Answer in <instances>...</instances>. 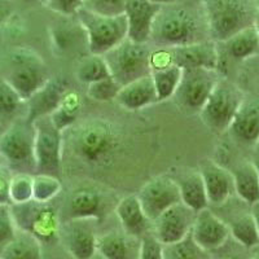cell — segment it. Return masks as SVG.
<instances>
[{"instance_id": "45", "label": "cell", "mask_w": 259, "mask_h": 259, "mask_svg": "<svg viewBox=\"0 0 259 259\" xmlns=\"http://www.w3.org/2000/svg\"><path fill=\"white\" fill-rule=\"evenodd\" d=\"M150 3H154V4H158V6H166V4H172L178 0H149Z\"/></svg>"}, {"instance_id": "1", "label": "cell", "mask_w": 259, "mask_h": 259, "mask_svg": "<svg viewBox=\"0 0 259 259\" xmlns=\"http://www.w3.org/2000/svg\"><path fill=\"white\" fill-rule=\"evenodd\" d=\"M207 26L201 9L180 3L161 6L150 29L149 41L163 48H177L207 40Z\"/></svg>"}, {"instance_id": "8", "label": "cell", "mask_w": 259, "mask_h": 259, "mask_svg": "<svg viewBox=\"0 0 259 259\" xmlns=\"http://www.w3.org/2000/svg\"><path fill=\"white\" fill-rule=\"evenodd\" d=\"M11 214L16 230L35 237L40 244L52 242L60 236V218L48 202L31 200L24 203H11Z\"/></svg>"}, {"instance_id": "22", "label": "cell", "mask_w": 259, "mask_h": 259, "mask_svg": "<svg viewBox=\"0 0 259 259\" xmlns=\"http://www.w3.org/2000/svg\"><path fill=\"white\" fill-rule=\"evenodd\" d=\"M115 214L127 235L140 240L149 233L150 221L145 217L136 194H128L122 198L115 206Z\"/></svg>"}, {"instance_id": "36", "label": "cell", "mask_w": 259, "mask_h": 259, "mask_svg": "<svg viewBox=\"0 0 259 259\" xmlns=\"http://www.w3.org/2000/svg\"><path fill=\"white\" fill-rule=\"evenodd\" d=\"M32 177L29 172H16L9 183L11 203H24L32 200Z\"/></svg>"}, {"instance_id": "40", "label": "cell", "mask_w": 259, "mask_h": 259, "mask_svg": "<svg viewBox=\"0 0 259 259\" xmlns=\"http://www.w3.org/2000/svg\"><path fill=\"white\" fill-rule=\"evenodd\" d=\"M163 245L154 237L153 233H147L140 239L138 259H162Z\"/></svg>"}, {"instance_id": "46", "label": "cell", "mask_w": 259, "mask_h": 259, "mask_svg": "<svg viewBox=\"0 0 259 259\" xmlns=\"http://www.w3.org/2000/svg\"><path fill=\"white\" fill-rule=\"evenodd\" d=\"M18 2H22V3H36V2H40V0H18Z\"/></svg>"}, {"instance_id": "4", "label": "cell", "mask_w": 259, "mask_h": 259, "mask_svg": "<svg viewBox=\"0 0 259 259\" xmlns=\"http://www.w3.org/2000/svg\"><path fill=\"white\" fill-rule=\"evenodd\" d=\"M50 77L47 65L35 51L17 48L9 56V68L4 80L26 103Z\"/></svg>"}, {"instance_id": "11", "label": "cell", "mask_w": 259, "mask_h": 259, "mask_svg": "<svg viewBox=\"0 0 259 259\" xmlns=\"http://www.w3.org/2000/svg\"><path fill=\"white\" fill-rule=\"evenodd\" d=\"M218 80V71L215 70L183 69L178 89L171 99L183 113L198 114Z\"/></svg>"}, {"instance_id": "13", "label": "cell", "mask_w": 259, "mask_h": 259, "mask_svg": "<svg viewBox=\"0 0 259 259\" xmlns=\"http://www.w3.org/2000/svg\"><path fill=\"white\" fill-rule=\"evenodd\" d=\"M196 212L178 202L153 221V235L162 245L174 244L189 235Z\"/></svg>"}, {"instance_id": "18", "label": "cell", "mask_w": 259, "mask_h": 259, "mask_svg": "<svg viewBox=\"0 0 259 259\" xmlns=\"http://www.w3.org/2000/svg\"><path fill=\"white\" fill-rule=\"evenodd\" d=\"M200 174L209 205H223L230 200L235 192L231 171L211 159H206L201 163Z\"/></svg>"}, {"instance_id": "29", "label": "cell", "mask_w": 259, "mask_h": 259, "mask_svg": "<svg viewBox=\"0 0 259 259\" xmlns=\"http://www.w3.org/2000/svg\"><path fill=\"white\" fill-rule=\"evenodd\" d=\"M0 259H43L41 244L31 235L20 231L2 247Z\"/></svg>"}, {"instance_id": "47", "label": "cell", "mask_w": 259, "mask_h": 259, "mask_svg": "<svg viewBox=\"0 0 259 259\" xmlns=\"http://www.w3.org/2000/svg\"><path fill=\"white\" fill-rule=\"evenodd\" d=\"M224 259H236V258H233V256H228V258H224Z\"/></svg>"}, {"instance_id": "37", "label": "cell", "mask_w": 259, "mask_h": 259, "mask_svg": "<svg viewBox=\"0 0 259 259\" xmlns=\"http://www.w3.org/2000/svg\"><path fill=\"white\" fill-rule=\"evenodd\" d=\"M122 85L118 84L112 77H106L104 79L96 80L87 85V96L95 101L100 103H109L115 100L117 94Z\"/></svg>"}, {"instance_id": "34", "label": "cell", "mask_w": 259, "mask_h": 259, "mask_svg": "<svg viewBox=\"0 0 259 259\" xmlns=\"http://www.w3.org/2000/svg\"><path fill=\"white\" fill-rule=\"evenodd\" d=\"M162 259H209L207 251L202 250L193 241L191 235L174 244L163 245Z\"/></svg>"}, {"instance_id": "31", "label": "cell", "mask_w": 259, "mask_h": 259, "mask_svg": "<svg viewBox=\"0 0 259 259\" xmlns=\"http://www.w3.org/2000/svg\"><path fill=\"white\" fill-rule=\"evenodd\" d=\"M182 73L183 69L177 65H171L166 69L150 73V77L153 79L154 89L157 92L158 103L168 100L174 96L178 84L180 82V78H182Z\"/></svg>"}, {"instance_id": "20", "label": "cell", "mask_w": 259, "mask_h": 259, "mask_svg": "<svg viewBox=\"0 0 259 259\" xmlns=\"http://www.w3.org/2000/svg\"><path fill=\"white\" fill-rule=\"evenodd\" d=\"M228 130L236 140L246 145L256 144L259 138V103L255 97H244Z\"/></svg>"}, {"instance_id": "25", "label": "cell", "mask_w": 259, "mask_h": 259, "mask_svg": "<svg viewBox=\"0 0 259 259\" xmlns=\"http://www.w3.org/2000/svg\"><path fill=\"white\" fill-rule=\"evenodd\" d=\"M233 189L236 194L247 205H256L259 200L258 168L253 162H244L231 171Z\"/></svg>"}, {"instance_id": "9", "label": "cell", "mask_w": 259, "mask_h": 259, "mask_svg": "<svg viewBox=\"0 0 259 259\" xmlns=\"http://www.w3.org/2000/svg\"><path fill=\"white\" fill-rule=\"evenodd\" d=\"M34 126V159L35 174L59 177L64 154V133L55 127L50 115L32 122Z\"/></svg>"}, {"instance_id": "15", "label": "cell", "mask_w": 259, "mask_h": 259, "mask_svg": "<svg viewBox=\"0 0 259 259\" xmlns=\"http://www.w3.org/2000/svg\"><path fill=\"white\" fill-rule=\"evenodd\" d=\"M189 235L197 246L202 250L210 251L226 244L230 236V228L218 215L206 207L196 212Z\"/></svg>"}, {"instance_id": "6", "label": "cell", "mask_w": 259, "mask_h": 259, "mask_svg": "<svg viewBox=\"0 0 259 259\" xmlns=\"http://www.w3.org/2000/svg\"><path fill=\"white\" fill-rule=\"evenodd\" d=\"M149 43H135L124 39L119 45L104 53L110 77L119 85L150 75Z\"/></svg>"}, {"instance_id": "3", "label": "cell", "mask_w": 259, "mask_h": 259, "mask_svg": "<svg viewBox=\"0 0 259 259\" xmlns=\"http://www.w3.org/2000/svg\"><path fill=\"white\" fill-rule=\"evenodd\" d=\"M207 34L217 43L227 40L244 27L255 25L247 0H201Z\"/></svg>"}, {"instance_id": "44", "label": "cell", "mask_w": 259, "mask_h": 259, "mask_svg": "<svg viewBox=\"0 0 259 259\" xmlns=\"http://www.w3.org/2000/svg\"><path fill=\"white\" fill-rule=\"evenodd\" d=\"M12 174L8 167L0 166V205H11L9 201V183Z\"/></svg>"}, {"instance_id": "24", "label": "cell", "mask_w": 259, "mask_h": 259, "mask_svg": "<svg viewBox=\"0 0 259 259\" xmlns=\"http://www.w3.org/2000/svg\"><path fill=\"white\" fill-rule=\"evenodd\" d=\"M68 219H99L103 214V198L94 188L74 191L66 205Z\"/></svg>"}, {"instance_id": "21", "label": "cell", "mask_w": 259, "mask_h": 259, "mask_svg": "<svg viewBox=\"0 0 259 259\" xmlns=\"http://www.w3.org/2000/svg\"><path fill=\"white\" fill-rule=\"evenodd\" d=\"M115 101L121 108L130 112L142 110L147 106L157 104L158 99L152 77L145 75L122 85L115 97Z\"/></svg>"}, {"instance_id": "32", "label": "cell", "mask_w": 259, "mask_h": 259, "mask_svg": "<svg viewBox=\"0 0 259 259\" xmlns=\"http://www.w3.org/2000/svg\"><path fill=\"white\" fill-rule=\"evenodd\" d=\"M75 75L80 83H84L87 85L96 80L110 77L109 69L104 57L100 55H92V53H89L87 56H83L80 59Z\"/></svg>"}, {"instance_id": "39", "label": "cell", "mask_w": 259, "mask_h": 259, "mask_svg": "<svg viewBox=\"0 0 259 259\" xmlns=\"http://www.w3.org/2000/svg\"><path fill=\"white\" fill-rule=\"evenodd\" d=\"M127 0H82V8L106 16L122 15Z\"/></svg>"}, {"instance_id": "23", "label": "cell", "mask_w": 259, "mask_h": 259, "mask_svg": "<svg viewBox=\"0 0 259 259\" xmlns=\"http://www.w3.org/2000/svg\"><path fill=\"white\" fill-rule=\"evenodd\" d=\"M140 240L126 232H108L96 239V251L105 259H138Z\"/></svg>"}, {"instance_id": "10", "label": "cell", "mask_w": 259, "mask_h": 259, "mask_svg": "<svg viewBox=\"0 0 259 259\" xmlns=\"http://www.w3.org/2000/svg\"><path fill=\"white\" fill-rule=\"evenodd\" d=\"M0 156L9 170L17 172H35L34 159V126L26 119L9 126L0 136Z\"/></svg>"}, {"instance_id": "43", "label": "cell", "mask_w": 259, "mask_h": 259, "mask_svg": "<svg viewBox=\"0 0 259 259\" xmlns=\"http://www.w3.org/2000/svg\"><path fill=\"white\" fill-rule=\"evenodd\" d=\"M174 64V59H172V50L171 48H163L158 47L157 50L150 51L149 56V66L150 73L152 71L162 70L166 69Z\"/></svg>"}, {"instance_id": "17", "label": "cell", "mask_w": 259, "mask_h": 259, "mask_svg": "<svg viewBox=\"0 0 259 259\" xmlns=\"http://www.w3.org/2000/svg\"><path fill=\"white\" fill-rule=\"evenodd\" d=\"M161 6L149 0H127L123 15L127 21V39L135 43H149L152 24Z\"/></svg>"}, {"instance_id": "30", "label": "cell", "mask_w": 259, "mask_h": 259, "mask_svg": "<svg viewBox=\"0 0 259 259\" xmlns=\"http://www.w3.org/2000/svg\"><path fill=\"white\" fill-rule=\"evenodd\" d=\"M230 235L239 242L241 246L246 249L255 247L259 242L258 224H256L255 215L245 214L239 217L228 226Z\"/></svg>"}, {"instance_id": "26", "label": "cell", "mask_w": 259, "mask_h": 259, "mask_svg": "<svg viewBox=\"0 0 259 259\" xmlns=\"http://www.w3.org/2000/svg\"><path fill=\"white\" fill-rule=\"evenodd\" d=\"M175 180H177L178 188H179L180 202L184 203L194 212L206 209L209 206L206 191H205L200 171H191L188 174L182 175L179 179Z\"/></svg>"}, {"instance_id": "16", "label": "cell", "mask_w": 259, "mask_h": 259, "mask_svg": "<svg viewBox=\"0 0 259 259\" xmlns=\"http://www.w3.org/2000/svg\"><path fill=\"white\" fill-rule=\"evenodd\" d=\"M174 64L182 69H206L218 71L221 52L218 43L214 40H202L193 45L171 48Z\"/></svg>"}, {"instance_id": "2", "label": "cell", "mask_w": 259, "mask_h": 259, "mask_svg": "<svg viewBox=\"0 0 259 259\" xmlns=\"http://www.w3.org/2000/svg\"><path fill=\"white\" fill-rule=\"evenodd\" d=\"M68 130H70L71 152L87 165H108L114 159L121 145L118 128L103 118H91Z\"/></svg>"}, {"instance_id": "5", "label": "cell", "mask_w": 259, "mask_h": 259, "mask_svg": "<svg viewBox=\"0 0 259 259\" xmlns=\"http://www.w3.org/2000/svg\"><path fill=\"white\" fill-rule=\"evenodd\" d=\"M75 17L84 30L89 53L92 55L103 56L127 38V21L123 13L106 16L80 8Z\"/></svg>"}, {"instance_id": "38", "label": "cell", "mask_w": 259, "mask_h": 259, "mask_svg": "<svg viewBox=\"0 0 259 259\" xmlns=\"http://www.w3.org/2000/svg\"><path fill=\"white\" fill-rule=\"evenodd\" d=\"M24 103L25 101L6 80H0V114H13Z\"/></svg>"}, {"instance_id": "35", "label": "cell", "mask_w": 259, "mask_h": 259, "mask_svg": "<svg viewBox=\"0 0 259 259\" xmlns=\"http://www.w3.org/2000/svg\"><path fill=\"white\" fill-rule=\"evenodd\" d=\"M62 184L59 177L50 174H34L32 177V200L50 202L61 192Z\"/></svg>"}, {"instance_id": "27", "label": "cell", "mask_w": 259, "mask_h": 259, "mask_svg": "<svg viewBox=\"0 0 259 259\" xmlns=\"http://www.w3.org/2000/svg\"><path fill=\"white\" fill-rule=\"evenodd\" d=\"M222 43L226 45L227 52L235 60L242 61L255 57L259 52V32L256 24L239 30Z\"/></svg>"}, {"instance_id": "14", "label": "cell", "mask_w": 259, "mask_h": 259, "mask_svg": "<svg viewBox=\"0 0 259 259\" xmlns=\"http://www.w3.org/2000/svg\"><path fill=\"white\" fill-rule=\"evenodd\" d=\"M94 219H68L60 227L65 247L74 259H92L96 254V239L91 222Z\"/></svg>"}, {"instance_id": "12", "label": "cell", "mask_w": 259, "mask_h": 259, "mask_svg": "<svg viewBox=\"0 0 259 259\" xmlns=\"http://www.w3.org/2000/svg\"><path fill=\"white\" fill-rule=\"evenodd\" d=\"M136 197L150 222H153L168 207L180 202L177 180L168 175H159L150 179L140 188Z\"/></svg>"}, {"instance_id": "33", "label": "cell", "mask_w": 259, "mask_h": 259, "mask_svg": "<svg viewBox=\"0 0 259 259\" xmlns=\"http://www.w3.org/2000/svg\"><path fill=\"white\" fill-rule=\"evenodd\" d=\"M82 36H85V32L77 17L74 24L69 21H65V22L60 21L56 25H53L52 31H51V39L53 45L61 51L70 50L71 45H77L78 39Z\"/></svg>"}, {"instance_id": "42", "label": "cell", "mask_w": 259, "mask_h": 259, "mask_svg": "<svg viewBox=\"0 0 259 259\" xmlns=\"http://www.w3.org/2000/svg\"><path fill=\"white\" fill-rule=\"evenodd\" d=\"M45 4L50 11L62 17H74L83 7L82 0H45Z\"/></svg>"}, {"instance_id": "7", "label": "cell", "mask_w": 259, "mask_h": 259, "mask_svg": "<svg viewBox=\"0 0 259 259\" xmlns=\"http://www.w3.org/2000/svg\"><path fill=\"white\" fill-rule=\"evenodd\" d=\"M244 97L239 87L219 79L198 113L201 122L212 134L222 135L230 128Z\"/></svg>"}, {"instance_id": "41", "label": "cell", "mask_w": 259, "mask_h": 259, "mask_svg": "<svg viewBox=\"0 0 259 259\" xmlns=\"http://www.w3.org/2000/svg\"><path fill=\"white\" fill-rule=\"evenodd\" d=\"M16 235V226L9 205H0V246L8 244Z\"/></svg>"}, {"instance_id": "28", "label": "cell", "mask_w": 259, "mask_h": 259, "mask_svg": "<svg viewBox=\"0 0 259 259\" xmlns=\"http://www.w3.org/2000/svg\"><path fill=\"white\" fill-rule=\"evenodd\" d=\"M80 112H82V97L75 90L69 89L65 92L56 109L50 114V118L57 130L65 133L69 127L75 124Z\"/></svg>"}, {"instance_id": "19", "label": "cell", "mask_w": 259, "mask_h": 259, "mask_svg": "<svg viewBox=\"0 0 259 259\" xmlns=\"http://www.w3.org/2000/svg\"><path fill=\"white\" fill-rule=\"evenodd\" d=\"M68 90V80L64 77H50L46 84L26 101L29 106L25 119L32 123L39 117L50 115L56 109Z\"/></svg>"}]
</instances>
